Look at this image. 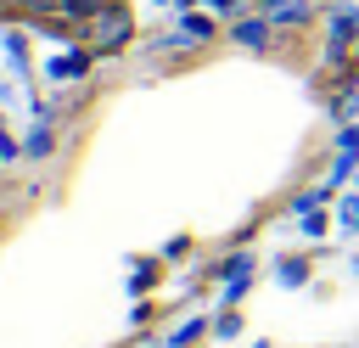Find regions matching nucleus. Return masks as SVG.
Instances as JSON below:
<instances>
[{
	"instance_id": "nucleus-1",
	"label": "nucleus",
	"mask_w": 359,
	"mask_h": 348,
	"mask_svg": "<svg viewBox=\"0 0 359 348\" xmlns=\"http://www.w3.org/2000/svg\"><path fill=\"white\" fill-rule=\"evenodd\" d=\"M84 73H90V51H62V56H50V62H45V79H56V84L84 79Z\"/></svg>"
},
{
	"instance_id": "nucleus-2",
	"label": "nucleus",
	"mask_w": 359,
	"mask_h": 348,
	"mask_svg": "<svg viewBox=\"0 0 359 348\" xmlns=\"http://www.w3.org/2000/svg\"><path fill=\"white\" fill-rule=\"evenodd\" d=\"M269 269H275L280 286H303V281H309V258H297V253H280Z\"/></svg>"
},
{
	"instance_id": "nucleus-3",
	"label": "nucleus",
	"mask_w": 359,
	"mask_h": 348,
	"mask_svg": "<svg viewBox=\"0 0 359 348\" xmlns=\"http://www.w3.org/2000/svg\"><path fill=\"white\" fill-rule=\"evenodd\" d=\"M50 152H56V135H50V123H34V129H28V140H22V157L45 163Z\"/></svg>"
},
{
	"instance_id": "nucleus-4",
	"label": "nucleus",
	"mask_w": 359,
	"mask_h": 348,
	"mask_svg": "<svg viewBox=\"0 0 359 348\" xmlns=\"http://www.w3.org/2000/svg\"><path fill=\"white\" fill-rule=\"evenodd\" d=\"M208 331H213V326H208V320H185V326H180V331H168V342H163V348H196V342H202V337H208Z\"/></svg>"
},
{
	"instance_id": "nucleus-5",
	"label": "nucleus",
	"mask_w": 359,
	"mask_h": 348,
	"mask_svg": "<svg viewBox=\"0 0 359 348\" xmlns=\"http://www.w3.org/2000/svg\"><path fill=\"white\" fill-rule=\"evenodd\" d=\"M236 39H241L247 51H264V45H269V17H252V22H241V28H236Z\"/></svg>"
},
{
	"instance_id": "nucleus-6",
	"label": "nucleus",
	"mask_w": 359,
	"mask_h": 348,
	"mask_svg": "<svg viewBox=\"0 0 359 348\" xmlns=\"http://www.w3.org/2000/svg\"><path fill=\"white\" fill-rule=\"evenodd\" d=\"M208 34H213V22H208V17H185V22H180V34H174V45H196V39H208Z\"/></svg>"
},
{
	"instance_id": "nucleus-7",
	"label": "nucleus",
	"mask_w": 359,
	"mask_h": 348,
	"mask_svg": "<svg viewBox=\"0 0 359 348\" xmlns=\"http://www.w3.org/2000/svg\"><path fill=\"white\" fill-rule=\"evenodd\" d=\"M337 225H342V230H359V191L337 196Z\"/></svg>"
},
{
	"instance_id": "nucleus-8",
	"label": "nucleus",
	"mask_w": 359,
	"mask_h": 348,
	"mask_svg": "<svg viewBox=\"0 0 359 348\" xmlns=\"http://www.w3.org/2000/svg\"><path fill=\"white\" fill-rule=\"evenodd\" d=\"M224 281H252V253H230L224 258Z\"/></svg>"
},
{
	"instance_id": "nucleus-9",
	"label": "nucleus",
	"mask_w": 359,
	"mask_h": 348,
	"mask_svg": "<svg viewBox=\"0 0 359 348\" xmlns=\"http://www.w3.org/2000/svg\"><path fill=\"white\" fill-rule=\"evenodd\" d=\"M213 337H219V342H236V337H241V314H236V309H224V314L213 320Z\"/></svg>"
},
{
	"instance_id": "nucleus-10",
	"label": "nucleus",
	"mask_w": 359,
	"mask_h": 348,
	"mask_svg": "<svg viewBox=\"0 0 359 348\" xmlns=\"http://www.w3.org/2000/svg\"><path fill=\"white\" fill-rule=\"evenodd\" d=\"M151 281H157V264H135L129 269V292H151Z\"/></svg>"
},
{
	"instance_id": "nucleus-11",
	"label": "nucleus",
	"mask_w": 359,
	"mask_h": 348,
	"mask_svg": "<svg viewBox=\"0 0 359 348\" xmlns=\"http://www.w3.org/2000/svg\"><path fill=\"white\" fill-rule=\"evenodd\" d=\"M297 230H303L309 241H320V236H325V213H320V208H314V213H303V219H297Z\"/></svg>"
},
{
	"instance_id": "nucleus-12",
	"label": "nucleus",
	"mask_w": 359,
	"mask_h": 348,
	"mask_svg": "<svg viewBox=\"0 0 359 348\" xmlns=\"http://www.w3.org/2000/svg\"><path fill=\"white\" fill-rule=\"evenodd\" d=\"M337 157H359V123H348V129L337 135Z\"/></svg>"
},
{
	"instance_id": "nucleus-13",
	"label": "nucleus",
	"mask_w": 359,
	"mask_h": 348,
	"mask_svg": "<svg viewBox=\"0 0 359 348\" xmlns=\"http://www.w3.org/2000/svg\"><path fill=\"white\" fill-rule=\"evenodd\" d=\"M17 157H22V140H11V135L0 129V168H11Z\"/></svg>"
},
{
	"instance_id": "nucleus-14",
	"label": "nucleus",
	"mask_w": 359,
	"mask_h": 348,
	"mask_svg": "<svg viewBox=\"0 0 359 348\" xmlns=\"http://www.w3.org/2000/svg\"><path fill=\"white\" fill-rule=\"evenodd\" d=\"M353 191H359V168H353Z\"/></svg>"
},
{
	"instance_id": "nucleus-15",
	"label": "nucleus",
	"mask_w": 359,
	"mask_h": 348,
	"mask_svg": "<svg viewBox=\"0 0 359 348\" xmlns=\"http://www.w3.org/2000/svg\"><path fill=\"white\" fill-rule=\"evenodd\" d=\"M252 348H269V342H252Z\"/></svg>"
}]
</instances>
